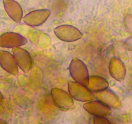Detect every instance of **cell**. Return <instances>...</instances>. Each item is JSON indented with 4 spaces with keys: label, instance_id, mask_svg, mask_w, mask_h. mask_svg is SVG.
I'll return each instance as SVG.
<instances>
[{
    "label": "cell",
    "instance_id": "cell-1",
    "mask_svg": "<svg viewBox=\"0 0 132 124\" xmlns=\"http://www.w3.org/2000/svg\"><path fill=\"white\" fill-rule=\"evenodd\" d=\"M70 74L74 81L88 87L89 82V72L87 66L81 59L73 58L69 65Z\"/></svg>",
    "mask_w": 132,
    "mask_h": 124
},
{
    "label": "cell",
    "instance_id": "cell-2",
    "mask_svg": "<svg viewBox=\"0 0 132 124\" xmlns=\"http://www.w3.org/2000/svg\"><path fill=\"white\" fill-rule=\"evenodd\" d=\"M51 96L54 104L63 111L73 109L74 102L70 94L63 89L53 88L51 90Z\"/></svg>",
    "mask_w": 132,
    "mask_h": 124
},
{
    "label": "cell",
    "instance_id": "cell-3",
    "mask_svg": "<svg viewBox=\"0 0 132 124\" xmlns=\"http://www.w3.org/2000/svg\"><path fill=\"white\" fill-rule=\"evenodd\" d=\"M54 34L58 39L64 42H74L83 36L77 28L70 25H61L54 29Z\"/></svg>",
    "mask_w": 132,
    "mask_h": 124
},
{
    "label": "cell",
    "instance_id": "cell-4",
    "mask_svg": "<svg viewBox=\"0 0 132 124\" xmlns=\"http://www.w3.org/2000/svg\"><path fill=\"white\" fill-rule=\"evenodd\" d=\"M68 89L72 98L79 102H88L95 99L94 93L89 90L87 87L76 81H70L68 82Z\"/></svg>",
    "mask_w": 132,
    "mask_h": 124
},
{
    "label": "cell",
    "instance_id": "cell-5",
    "mask_svg": "<svg viewBox=\"0 0 132 124\" xmlns=\"http://www.w3.org/2000/svg\"><path fill=\"white\" fill-rule=\"evenodd\" d=\"M27 40L19 33L8 32L0 36V47L13 49L19 47L27 43Z\"/></svg>",
    "mask_w": 132,
    "mask_h": 124
},
{
    "label": "cell",
    "instance_id": "cell-6",
    "mask_svg": "<svg viewBox=\"0 0 132 124\" xmlns=\"http://www.w3.org/2000/svg\"><path fill=\"white\" fill-rule=\"evenodd\" d=\"M12 53L18 67L24 73H28L33 65L32 58L30 54L25 49L21 47L12 49Z\"/></svg>",
    "mask_w": 132,
    "mask_h": 124
},
{
    "label": "cell",
    "instance_id": "cell-7",
    "mask_svg": "<svg viewBox=\"0 0 132 124\" xmlns=\"http://www.w3.org/2000/svg\"><path fill=\"white\" fill-rule=\"evenodd\" d=\"M50 15L48 9L33 10L24 16L23 20L24 23L30 27H38L46 22Z\"/></svg>",
    "mask_w": 132,
    "mask_h": 124
},
{
    "label": "cell",
    "instance_id": "cell-8",
    "mask_svg": "<svg viewBox=\"0 0 132 124\" xmlns=\"http://www.w3.org/2000/svg\"><path fill=\"white\" fill-rule=\"evenodd\" d=\"M83 108L86 112L94 116L106 117L112 112V110L108 106L99 100H92L86 102L83 105Z\"/></svg>",
    "mask_w": 132,
    "mask_h": 124
},
{
    "label": "cell",
    "instance_id": "cell-9",
    "mask_svg": "<svg viewBox=\"0 0 132 124\" xmlns=\"http://www.w3.org/2000/svg\"><path fill=\"white\" fill-rule=\"evenodd\" d=\"M0 66L13 76H17L19 73L18 66L14 56L6 50H0Z\"/></svg>",
    "mask_w": 132,
    "mask_h": 124
},
{
    "label": "cell",
    "instance_id": "cell-10",
    "mask_svg": "<svg viewBox=\"0 0 132 124\" xmlns=\"http://www.w3.org/2000/svg\"><path fill=\"white\" fill-rule=\"evenodd\" d=\"M95 98L101 101L110 109H119L121 107V103L118 96L110 89H105L99 92L94 93Z\"/></svg>",
    "mask_w": 132,
    "mask_h": 124
},
{
    "label": "cell",
    "instance_id": "cell-11",
    "mask_svg": "<svg viewBox=\"0 0 132 124\" xmlns=\"http://www.w3.org/2000/svg\"><path fill=\"white\" fill-rule=\"evenodd\" d=\"M4 9L9 17L16 23H19L23 18V9L20 4L15 0H3Z\"/></svg>",
    "mask_w": 132,
    "mask_h": 124
},
{
    "label": "cell",
    "instance_id": "cell-12",
    "mask_svg": "<svg viewBox=\"0 0 132 124\" xmlns=\"http://www.w3.org/2000/svg\"><path fill=\"white\" fill-rule=\"evenodd\" d=\"M110 73L111 76L118 81L124 80L126 75V68L125 65L117 58H113L111 59L109 65Z\"/></svg>",
    "mask_w": 132,
    "mask_h": 124
},
{
    "label": "cell",
    "instance_id": "cell-13",
    "mask_svg": "<svg viewBox=\"0 0 132 124\" xmlns=\"http://www.w3.org/2000/svg\"><path fill=\"white\" fill-rule=\"evenodd\" d=\"M88 89L93 93L99 92L108 89V82L106 80L98 76H92L89 78Z\"/></svg>",
    "mask_w": 132,
    "mask_h": 124
},
{
    "label": "cell",
    "instance_id": "cell-14",
    "mask_svg": "<svg viewBox=\"0 0 132 124\" xmlns=\"http://www.w3.org/2000/svg\"><path fill=\"white\" fill-rule=\"evenodd\" d=\"M94 124H112L108 119L104 116H94L93 120Z\"/></svg>",
    "mask_w": 132,
    "mask_h": 124
},
{
    "label": "cell",
    "instance_id": "cell-15",
    "mask_svg": "<svg viewBox=\"0 0 132 124\" xmlns=\"http://www.w3.org/2000/svg\"><path fill=\"white\" fill-rule=\"evenodd\" d=\"M3 100H4V96L3 95L2 93H1V92L0 91V103L3 102Z\"/></svg>",
    "mask_w": 132,
    "mask_h": 124
},
{
    "label": "cell",
    "instance_id": "cell-16",
    "mask_svg": "<svg viewBox=\"0 0 132 124\" xmlns=\"http://www.w3.org/2000/svg\"><path fill=\"white\" fill-rule=\"evenodd\" d=\"M0 124H7L6 121L3 119H0Z\"/></svg>",
    "mask_w": 132,
    "mask_h": 124
}]
</instances>
